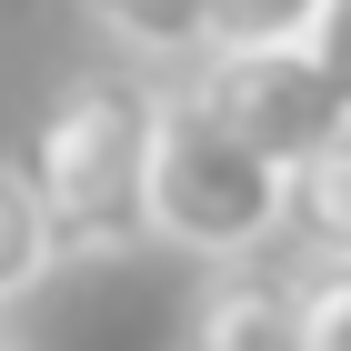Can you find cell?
<instances>
[{"instance_id": "1", "label": "cell", "mask_w": 351, "mask_h": 351, "mask_svg": "<svg viewBox=\"0 0 351 351\" xmlns=\"http://www.w3.org/2000/svg\"><path fill=\"white\" fill-rule=\"evenodd\" d=\"M151 141H161V81H141L131 60L71 71L51 90L21 161L51 221V261H110L151 241Z\"/></svg>"}, {"instance_id": "2", "label": "cell", "mask_w": 351, "mask_h": 351, "mask_svg": "<svg viewBox=\"0 0 351 351\" xmlns=\"http://www.w3.org/2000/svg\"><path fill=\"white\" fill-rule=\"evenodd\" d=\"M281 181L201 90H161V141H151V241L201 251V261H251L281 241Z\"/></svg>"}, {"instance_id": "3", "label": "cell", "mask_w": 351, "mask_h": 351, "mask_svg": "<svg viewBox=\"0 0 351 351\" xmlns=\"http://www.w3.org/2000/svg\"><path fill=\"white\" fill-rule=\"evenodd\" d=\"M191 90H201V101L261 151V161H281V171H291L301 151H322V141L351 121L341 81H331L301 40H291V51H211Z\"/></svg>"}, {"instance_id": "4", "label": "cell", "mask_w": 351, "mask_h": 351, "mask_svg": "<svg viewBox=\"0 0 351 351\" xmlns=\"http://www.w3.org/2000/svg\"><path fill=\"white\" fill-rule=\"evenodd\" d=\"M191 351H301V281L261 261H231L191 301Z\"/></svg>"}, {"instance_id": "5", "label": "cell", "mask_w": 351, "mask_h": 351, "mask_svg": "<svg viewBox=\"0 0 351 351\" xmlns=\"http://www.w3.org/2000/svg\"><path fill=\"white\" fill-rule=\"evenodd\" d=\"M281 231L311 271H341L351 261V121L322 141V151H301L291 181H281Z\"/></svg>"}, {"instance_id": "6", "label": "cell", "mask_w": 351, "mask_h": 351, "mask_svg": "<svg viewBox=\"0 0 351 351\" xmlns=\"http://www.w3.org/2000/svg\"><path fill=\"white\" fill-rule=\"evenodd\" d=\"M331 0H201V60L211 51H291Z\"/></svg>"}, {"instance_id": "7", "label": "cell", "mask_w": 351, "mask_h": 351, "mask_svg": "<svg viewBox=\"0 0 351 351\" xmlns=\"http://www.w3.org/2000/svg\"><path fill=\"white\" fill-rule=\"evenodd\" d=\"M40 271H51V221L30 201V171L0 161V301H21Z\"/></svg>"}, {"instance_id": "8", "label": "cell", "mask_w": 351, "mask_h": 351, "mask_svg": "<svg viewBox=\"0 0 351 351\" xmlns=\"http://www.w3.org/2000/svg\"><path fill=\"white\" fill-rule=\"evenodd\" d=\"M90 21L151 60H201V0H90Z\"/></svg>"}, {"instance_id": "9", "label": "cell", "mask_w": 351, "mask_h": 351, "mask_svg": "<svg viewBox=\"0 0 351 351\" xmlns=\"http://www.w3.org/2000/svg\"><path fill=\"white\" fill-rule=\"evenodd\" d=\"M301 351H351V261L301 281Z\"/></svg>"}, {"instance_id": "10", "label": "cell", "mask_w": 351, "mask_h": 351, "mask_svg": "<svg viewBox=\"0 0 351 351\" xmlns=\"http://www.w3.org/2000/svg\"><path fill=\"white\" fill-rule=\"evenodd\" d=\"M0 351H10V341H0Z\"/></svg>"}]
</instances>
